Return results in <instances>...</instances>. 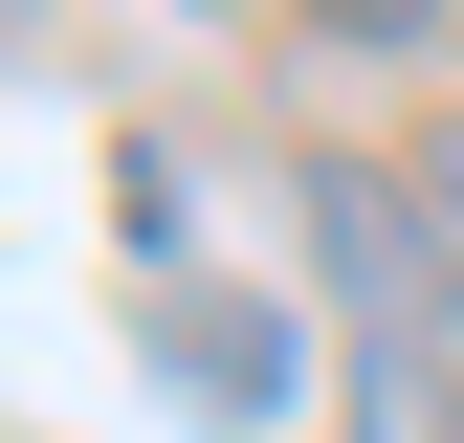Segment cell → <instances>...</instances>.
<instances>
[{
    "instance_id": "6da1fadb",
    "label": "cell",
    "mask_w": 464,
    "mask_h": 443,
    "mask_svg": "<svg viewBox=\"0 0 464 443\" xmlns=\"http://www.w3.org/2000/svg\"><path fill=\"white\" fill-rule=\"evenodd\" d=\"M310 244H332V289H354L376 443H464V355H442V310H420V200H398L376 155H332V178H310Z\"/></svg>"
},
{
    "instance_id": "7a4b0ae2",
    "label": "cell",
    "mask_w": 464,
    "mask_h": 443,
    "mask_svg": "<svg viewBox=\"0 0 464 443\" xmlns=\"http://www.w3.org/2000/svg\"><path fill=\"white\" fill-rule=\"evenodd\" d=\"M155 377H178V399H221V421H266L287 377H310V332H287L266 289H199V266H155Z\"/></svg>"
},
{
    "instance_id": "3957f363",
    "label": "cell",
    "mask_w": 464,
    "mask_h": 443,
    "mask_svg": "<svg viewBox=\"0 0 464 443\" xmlns=\"http://www.w3.org/2000/svg\"><path fill=\"white\" fill-rule=\"evenodd\" d=\"M310 23H332V44H398V23H442V0H310Z\"/></svg>"
},
{
    "instance_id": "277c9868",
    "label": "cell",
    "mask_w": 464,
    "mask_h": 443,
    "mask_svg": "<svg viewBox=\"0 0 464 443\" xmlns=\"http://www.w3.org/2000/svg\"><path fill=\"white\" fill-rule=\"evenodd\" d=\"M420 200H442V222H464V111H442V133H420Z\"/></svg>"
}]
</instances>
